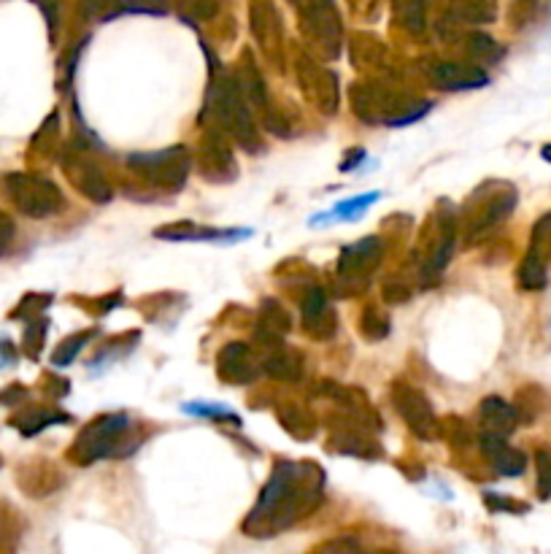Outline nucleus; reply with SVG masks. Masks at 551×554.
<instances>
[{
    "mask_svg": "<svg viewBox=\"0 0 551 554\" xmlns=\"http://www.w3.org/2000/svg\"><path fill=\"white\" fill-rule=\"evenodd\" d=\"M17 387L19 384H14L9 392H3V395H0V403H14V400L25 398V390H17Z\"/></svg>",
    "mask_w": 551,
    "mask_h": 554,
    "instance_id": "27",
    "label": "nucleus"
},
{
    "mask_svg": "<svg viewBox=\"0 0 551 554\" xmlns=\"http://www.w3.org/2000/svg\"><path fill=\"white\" fill-rule=\"evenodd\" d=\"M481 449L487 452L489 463L500 476H522L524 468H527V457L519 449H511L506 444V438L484 436L481 438Z\"/></svg>",
    "mask_w": 551,
    "mask_h": 554,
    "instance_id": "9",
    "label": "nucleus"
},
{
    "mask_svg": "<svg viewBox=\"0 0 551 554\" xmlns=\"http://www.w3.org/2000/svg\"><path fill=\"white\" fill-rule=\"evenodd\" d=\"M19 546V519L17 514L0 503V554H14Z\"/></svg>",
    "mask_w": 551,
    "mask_h": 554,
    "instance_id": "16",
    "label": "nucleus"
},
{
    "mask_svg": "<svg viewBox=\"0 0 551 554\" xmlns=\"http://www.w3.org/2000/svg\"><path fill=\"white\" fill-rule=\"evenodd\" d=\"M538 492L541 498H551V449L538 452Z\"/></svg>",
    "mask_w": 551,
    "mask_h": 554,
    "instance_id": "23",
    "label": "nucleus"
},
{
    "mask_svg": "<svg viewBox=\"0 0 551 554\" xmlns=\"http://www.w3.org/2000/svg\"><path fill=\"white\" fill-rule=\"evenodd\" d=\"M379 200V192H368V195H357V198H349L344 200V203H338L327 217H317L311 219V225H319V222H327V219H357L362 214V211L368 209V206H373Z\"/></svg>",
    "mask_w": 551,
    "mask_h": 554,
    "instance_id": "14",
    "label": "nucleus"
},
{
    "mask_svg": "<svg viewBox=\"0 0 551 554\" xmlns=\"http://www.w3.org/2000/svg\"><path fill=\"white\" fill-rule=\"evenodd\" d=\"M211 109L217 114V119L235 136V141H241L249 146V152H254L257 138H254V122L249 117V106H246L244 95L238 90V82H219L211 95Z\"/></svg>",
    "mask_w": 551,
    "mask_h": 554,
    "instance_id": "4",
    "label": "nucleus"
},
{
    "mask_svg": "<svg viewBox=\"0 0 551 554\" xmlns=\"http://www.w3.org/2000/svg\"><path fill=\"white\" fill-rule=\"evenodd\" d=\"M252 236V230H160V238H171V241H241V238Z\"/></svg>",
    "mask_w": 551,
    "mask_h": 554,
    "instance_id": "12",
    "label": "nucleus"
},
{
    "mask_svg": "<svg viewBox=\"0 0 551 554\" xmlns=\"http://www.w3.org/2000/svg\"><path fill=\"white\" fill-rule=\"evenodd\" d=\"M392 398H395V406H398L400 417L406 419L416 436L433 438L435 417L433 409H430V400H427L422 392H416L414 387H408V384H398Z\"/></svg>",
    "mask_w": 551,
    "mask_h": 554,
    "instance_id": "6",
    "label": "nucleus"
},
{
    "mask_svg": "<svg viewBox=\"0 0 551 554\" xmlns=\"http://www.w3.org/2000/svg\"><path fill=\"white\" fill-rule=\"evenodd\" d=\"M187 414H198V417H214V419H230V422H238L235 414L227 406H219V403H187L184 406Z\"/></svg>",
    "mask_w": 551,
    "mask_h": 554,
    "instance_id": "21",
    "label": "nucleus"
},
{
    "mask_svg": "<svg viewBox=\"0 0 551 554\" xmlns=\"http://www.w3.org/2000/svg\"><path fill=\"white\" fill-rule=\"evenodd\" d=\"M519 284L524 290H541L546 287V265H543L541 252L530 249V255L524 257L522 268H519Z\"/></svg>",
    "mask_w": 551,
    "mask_h": 554,
    "instance_id": "15",
    "label": "nucleus"
},
{
    "mask_svg": "<svg viewBox=\"0 0 551 554\" xmlns=\"http://www.w3.org/2000/svg\"><path fill=\"white\" fill-rule=\"evenodd\" d=\"M14 241V222L6 211H0V255L6 252Z\"/></svg>",
    "mask_w": 551,
    "mask_h": 554,
    "instance_id": "24",
    "label": "nucleus"
},
{
    "mask_svg": "<svg viewBox=\"0 0 551 554\" xmlns=\"http://www.w3.org/2000/svg\"><path fill=\"white\" fill-rule=\"evenodd\" d=\"M481 425H484V436L508 438L516 427V409L508 406L506 400L487 398L481 403Z\"/></svg>",
    "mask_w": 551,
    "mask_h": 554,
    "instance_id": "10",
    "label": "nucleus"
},
{
    "mask_svg": "<svg viewBox=\"0 0 551 554\" xmlns=\"http://www.w3.org/2000/svg\"><path fill=\"white\" fill-rule=\"evenodd\" d=\"M362 160H365V152H354V157H349V160H346V163L341 165V171H352L354 165L362 163Z\"/></svg>",
    "mask_w": 551,
    "mask_h": 554,
    "instance_id": "28",
    "label": "nucleus"
},
{
    "mask_svg": "<svg viewBox=\"0 0 551 554\" xmlns=\"http://www.w3.org/2000/svg\"><path fill=\"white\" fill-rule=\"evenodd\" d=\"M130 433V419L125 414H106L87 425L73 444V457L79 463H95L103 457L122 455V438Z\"/></svg>",
    "mask_w": 551,
    "mask_h": 554,
    "instance_id": "3",
    "label": "nucleus"
},
{
    "mask_svg": "<svg viewBox=\"0 0 551 554\" xmlns=\"http://www.w3.org/2000/svg\"><path fill=\"white\" fill-rule=\"evenodd\" d=\"M298 463H279L273 468L271 482L265 484L252 517L246 522V533L254 536H273L284 527H290L306 511L317 506L322 492V471Z\"/></svg>",
    "mask_w": 551,
    "mask_h": 554,
    "instance_id": "1",
    "label": "nucleus"
},
{
    "mask_svg": "<svg viewBox=\"0 0 551 554\" xmlns=\"http://www.w3.org/2000/svg\"><path fill=\"white\" fill-rule=\"evenodd\" d=\"M127 163L133 165L138 173H144L146 179L168 190H179L187 173H190V160L187 152L181 146L173 149H163V152H154V155H133L127 157Z\"/></svg>",
    "mask_w": 551,
    "mask_h": 554,
    "instance_id": "5",
    "label": "nucleus"
},
{
    "mask_svg": "<svg viewBox=\"0 0 551 554\" xmlns=\"http://www.w3.org/2000/svg\"><path fill=\"white\" fill-rule=\"evenodd\" d=\"M268 373L271 376H276V379H298L300 376V360L295 355H273L271 360H268Z\"/></svg>",
    "mask_w": 551,
    "mask_h": 554,
    "instance_id": "19",
    "label": "nucleus"
},
{
    "mask_svg": "<svg viewBox=\"0 0 551 554\" xmlns=\"http://www.w3.org/2000/svg\"><path fill=\"white\" fill-rule=\"evenodd\" d=\"M381 238L371 236L362 238L357 244L346 246L341 252V260H338V271L346 273V276H360V273H368L373 265L379 263L381 257Z\"/></svg>",
    "mask_w": 551,
    "mask_h": 554,
    "instance_id": "8",
    "label": "nucleus"
},
{
    "mask_svg": "<svg viewBox=\"0 0 551 554\" xmlns=\"http://www.w3.org/2000/svg\"><path fill=\"white\" fill-rule=\"evenodd\" d=\"M46 333V319H33L28 322V330H25V349H28V355L36 360L38 352H41V341H44Z\"/></svg>",
    "mask_w": 551,
    "mask_h": 554,
    "instance_id": "22",
    "label": "nucleus"
},
{
    "mask_svg": "<svg viewBox=\"0 0 551 554\" xmlns=\"http://www.w3.org/2000/svg\"><path fill=\"white\" fill-rule=\"evenodd\" d=\"M0 190L25 217L33 219L55 217L65 206L63 192L49 179H41L33 173H6L0 179Z\"/></svg>",
    "mask_w": 551,
    "mask_h": 554,
    "instance_id": "2",
    "label": "nucleus"
},
{
    "mask_svg": "<svg viewBox=\"0 0 551 554\" xmlns=\"http://www.w3.org/2000/svg\"><path fill=\"white\" fill-rule=\"evenodd\" d=\"M55 422H68L65 414H52L49 409H25L17 417H11V425H17L25 436H36L44 427L55 425Z\"/></svg>",
    "mask_w": 551,
    "mask_h": 554,
    "instance_id": "13",
    "label": "nucleus"
},
{
    "mask_svg": "<svg viewBox=\"0 0 551 554\" xmlns=\"http://www.w3.org/2000/svg\"><path fill=\"white\" fill-rule=\"evenodd\" d=\"M322 554H368L362 546L352 544V541H335V544L325 546V552Z\"/></svg>",
    "mask_w": 551,
    "mask_h": 554,
    "instance_id": "25",
    "label": "nucleus"
},
{
    "mask_svg": "<svg viewBox=\"0 0 551 554\" xmlns=\"http://www.w3.org/2000/svg\"><path fill=\"white\" fill-rule=\"evenodd\" d=\"M71 173H73V182L79 184V187H82V190L87 192L92 200L103 203V200L111 198V187L106 184V179L100 176L95 165H90V163L71 165Z\"/></svg>",
    "mask_w": 551,
    "mask_h": 554,
    "instance_id": "11",
    "label": "nucleus"
},
{
    "mask_svg": "<svg viewBox=\"0 0 551 554\" xmlns=\"http://www.w3.org/2000/svg\"><path fill=\"white\" fill-rule=\"evenodd\" d=\"M87 338H90V333H79V336H71L68 341H63L60 349L55 352V357H52V365H57V368H68V365L73 363V357L79 355V352L84 349Z\"/></svg>",
    "mask_w": 551,
    "mask_h": 554,
    "instance_id": "20",
    "label": "nucleus"
},
{
    "mask_svg": "<svg viewBox=\"0 0 551 554\" xmlns=\"http://www.w3.org/2000/svg\"><path fill=\"white\" fill-rule=\"evenodd\" d=\"M433 82L441 90H479L489 82V76L476 65L438 63L433 68Z\"/></svg>",
    "mask_w": 551,
    "mask_h": 554,
    "instance_id": "7",
    "label": "nucleus"
},
{
    "mask_svg": "<svg viewBox=\"0 0 551 554\" xmlns=\"http://www.w3.org/2000/svg\"><path fill=\"white\" fill-rule=\"evenodd\" d=\"M303 319H306V325H317L322 319H330L325 292L319 290V287L306 292V298H303Z\"/></svg>",
    "mask_w": 551,
    "mask_h": 554,
    "instance_id": "17",
    "label": "nucleus"
},
{
    "mask_svg": "<svg viewBox=\"0 0 551 554\" xmlns=\"http://www.w3.org/2000/svg\"><path fill=\"white\" fill-rule=\"evenodd\" d=\"M468 52L470 57H473V60H479V63H497V60L503 57V49H500L492 38L481 36V33L470 36Z\"/></svg>",
    "mask_w": 551,
    "mask_h": 554,
    "instance_id": "18",
    "label": "nucleus"
},
{
    "mask_svg": "<svg viewBox=\"0 0 551 554\" xmlns=\"http://www.w3.org/2000/svg\"><path fill=\"white\" fill-rule=\"evenodd\" d=\"M17 360V352H14V346L9 344V341H0V368L3 365H11Z\"/></svg>",
    "mask_w": 551,
    "mask_h": 554,
    "instance_id": "26",
    "label": "nucleus"
},
{
    "mask_svg": "<svg viewBox=\"0 0 551 554\" xmlns=\"http://www.w3.org/2000/svg\"><path fill=\"white\" fill-rule=\"evenodd\" d=\"M543 160H549V163H551V144L543 146Z\"/></svg>",
    "mask_w": 551,
    "mask_h": 554,
    "instance_id": "29",
    "label": "nucleus"
}]
</instances>
